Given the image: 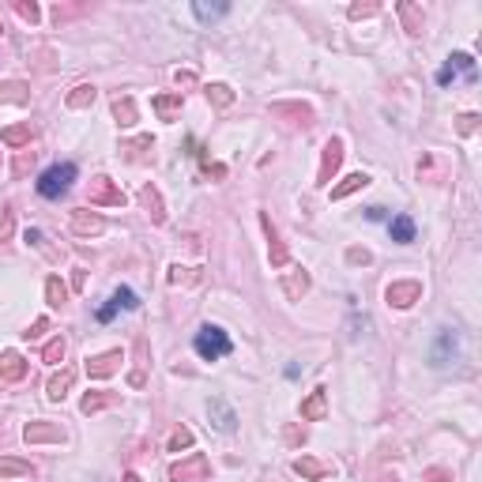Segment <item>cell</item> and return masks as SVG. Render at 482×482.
Here are the masks:
<instances>
[{"mask_svg":"<svg viewBox=\"0 0 482 482\" xmlns=\"http://www.w3.org/2000/svg\"><path fill=\"white\" fill-rule=\"evenodd\" d=\"M76 163H53L49 170H42V178H38V196H46V200H61L64 193L72 189V181H76Z\"/></svg>","mask_w":482,"mask_h":482,"instance_id":"obj_1","label":"cell"},{"mask_svg":"<svg viewBox=\"0 0 482 482\" xmlns=\"http://www.w3.org/2000/svg\"><path fill=\"white\" fill-rule=\"evenodd\" d=\"M463 354V343H460V332L456 328H441L434 343H430V366L434 369H448V366H456Z\"/></svg>","mask_w":482,"mask_h":482,"instance_id":"obj_2","label":"cell"},{"mask_svg":"<svg viewBox=\"0 0 482 482\" xmlns=\"http://www.w3.org/2000/svg\"><path fill=\"white\" fill-rule=\"evenodd\" d=\"M193 347H196V354L204 358V362H219V358H226L234 351V343H230V336L219 328V324H204L196 332V339H193Z\"/></svg>","mask_w":482,"mask_h":482,"instance_id":"obj_3","label":"cell"},{"mask_svg":"<svg viewBox=\"0 0 482 482\" xmlns=\"http://www.w3.org/2000/svg\"><path fill=\"white\" fill-rule=\"evenodd\" d=\"M211 478V460L204 452H193L170 467V482H207Z\"/></svg>","mask_w":482,"mask_h":482,"instance_id":"obj_4","label":"cell"},{"mask_svg":"<svg viewBox=\"0 0 482 482\" xmlns=\"http://www.w3.org/2000/svg\"><path fill=\"white\" fill-rule=\"evenodd\" d=\"M87 200H91V207H125V193H120V189H117V181H113V178H106V173L91 181Z\"/></svg>","mask_w":482,"mask_h":482,"instance_id":"obj_5","label":"cell"},{"mask_svg":"<svg viewBox=\"0 0 482 482\" xmlns=\"http://www.w3.org/2000/svg\"><path fill=\"white\" fill-rule=\"evenodd\" d=\"M419 298H422L419 279H399V283H388V290H384V302L392 305V309H411Z\"/></svg>","mask_w":482,"mask_h":482,"instance_id":"obj_6","label":"cell"},{"mask_svg":"<svg viewBox=\"0 0 482 482\" xmlns=\"http://www.w3.org/2000/svg\"><path fill=\"white\" fill-rule=\"evenodd\" d=\"M339 163H343V140L332 136V140L324 143V151H320V166H317V185H320V189H324V185H332Z\"/></svg>","mask_w":482,"mask_h":482,"instance_id":"obj_7","label":"cell"},{"mask_svg":"<svg viewBox=\"0 0 482 482\" xmlns=\"http://www.w3.org/2000/svg\"><path fill=\"white\" fill-rule=\"evenodd\" d=\"M64 437L68 434H64V426H57V422H26L23 426L26 445H61Z\"/></svg>","mask_w":482,"mask_h":482,"instance_id":"obj_8","label":"cell"},{"mask_svg":"<svg viewBox=\"0 0 482 482\" xmlns=\"http://www.w3.org/2000/svg\"><path fill=\"white\" fill-rule=\"evenodd\" d=\"M68 226H72V234H79V237H98L106 230V219L95 215V211H87V207H76L68 215Z\"/></svg>","mask_w":482,"mask_h":482,"instance_id":"obj_9","label":"cell"},{"mask_svg":"<svg viewBox=\"0 0 482 482\" xmlns=\"http://www.w3.org/2000/svg\"><path fill=\"white\" fill-rule=\"evenodd\" d=\"M26 358L19 351H0V384H16L26 377Z\"/></svg>","mask_w":482,"mask_h":482,"instance_id":"obj_10","label":"cell"},{"mask_svg":"<svg viewBox=\"0 0 482 482\" xmlns=\"http://www.w3.org/2000/svg\"><path fill=\"white\" fill-rule=\"evenodd\" d=\"M260 226H264V234H267V257H272V267H287L290 264V252L287 245L279 241V230H275V222L260 211Z\"/></svg>","mask_w":482,"mask_h":482,"instance_id":"obj_11","label":"cell"},{"mask_svg":"<svg viewBox=\"0 0 482 482\" xmlns=\"http://www.w3.org/2000/svg\"><path fill=\"white\" fill-rule=\"evenodd\" d=\"M120 362H125V354H120V351L95 354V358H87V373H91L95 381H106V377H113V373L120 369Z\"/></svg>","mask_w":482,"mask_h":482,"instance_id":"obj_12","label":"cell"},{"mask_svg":"<svg viewBox=\"0 0 482 482\" xmlns=\"http://www.w3.org/2000/svg\"><path fill=\"white\" fill-rule=\"evenodd\" d=\"M207 419H211V426H215L219 434H234L237 430V414H234V407L226 404V399H211V404H207Z\"/></svg>","mask_w":482,"mask_h":482,"instance_id":"obj_13","label":"cell"},{"mask_svg":"<svg viewBox=\"0 0 482 482\" xmlns=\"http://www.w3.org/2000/svg\"><path fill=\"white\" fill-rule=\"evenodd\" d=\"M302 422H324V414H328V392L324 388H313L309 396L302 399Z\"/></svg>","mask_w":482,"mask_h":482,"instance_id":"obj_14","label":"cell"},{"mask_svg":"<svg viewBox=\"0 0 482 482\" xmlns=\"http://www.w3.org/2000/svg\"><path fill=\"white\" fill-rule=\"evenodd\" d=\"M272 113L275 117H294L290 120L294 128H313V110H309V106H302V102H275Z\"/></svg>","mask_w":482,"mask_h":482,"instance_id":"obj_15","label":"cell"},{"mask_svg":"<svg viewBox=\"0 0 482 482\" xmlns=\"http://www.w3.org/2000/svg\"><path fill=\"white\" fill-rule=\"evenodd\" d=\"M181 106H185L181 91H173V95H155V98H151V110L158 113V120H166V125H173V120L181 117Z\"/></svg>","mask_w":482,"mask_h":482,"instance_id":"obj_16","label":"cell"},{"mask_svg":"<svg viewBox=\"0 0 482 482\" xmlns=\"http://www.w3.org/2000/svg\"><path fill=\"white\" fill-rule=\"evenodd\" d=\"M140 204H143L147 215H151L155 226L166 222V204H163V193H158L155 185H143V189H140Z\"/></svg>","mask_w":482,"mask_h":482,"instance_id":"obj_17","label":"cell"},{"mask_svg":"<svg viewBox=\"0 0 482 482\" xmlns=\"http://www.w3.org/2000/svg\"><path fill=\"white\" fill-rule=\"evenodd\" d=\"M34 140V128H31V120L26 125H8V128H0V143L4 147H16V151H26Z\"/></svg>","mask_w":482,"mask_h":482,"instance_id":"obj_18","label":"cell"},{"mask_svg":"<svg viewBox=\"0 0 482 482\" xmlns=\"http://www.w3.org/2000/svg\"><path fill=\"white\" fill-rule=\"evenodd\" d=\"M294 475H302V478H309V482H320V478L332 475V463L317 460V456H298V460H294Z\"/></svg>","mask_w":482,"mask_h":482,"instance_id":"obj_19","label":"cell"},{"mask_svg":"<svg viewBox=\"0 0 482 482\" xmlns=\"http://www.w3.org/2000/svg\"><path fill=\"white\" fill-rule=\"evenodd\" d=\"M31 102V87L23 79H4L0 83V106H26Z\"/></svg>","mask_w":482,"mask_h":482,"instance_id":"obj_20","label":"cell"},{"mask_svg":"<svg viewBox=\"0 0 482 482\" xmlns=\"http://www.w3.org/2000/svg\"><path fill=\"white\" fill-rule=\"evenodd\" d=\"M72 384H76V369H61L57 377H49V384H46V396L53 399V404H61V399L72 392Z\"/></svg>","mask_w":482,"mask_h":482,"instance_id":"obj_21","label":"cell"},{"mask_svg":"<svg viewBox=\"0 0 482 482\" xmlns=\"http://www.w3.org/2000/svg\"><path fill=\"white\" fill-rule=\"evenodd\" d=\"M366 185H369V173H347L339 185H332V200H347V196H354L358 189H366Z\"/></svg>","mask_w":482,"mask_h":482,"instance_id":"obj_22","label":"cell"},{"mask_svg":"<svg viewBox=\"0 0 482 482\" xmlns=\"http://www.w3.org/2000/svg\"><path fill=\"white\" fill-rule=\"evenodd\" d=\"M34 475H38V467L26 460H11V456L0 460V478H34Z\"/></svg>","mask_w":482,"mask_h":482,"instance_id":"obj_23","label":"cell"},{"mask_svg":"<svg viewBox=\"0 0 482 482\" xmlns=\"http://www.w3.org/2000/svg\"><path fill=\"white\" fill-rule=\"evenodd\" d=\"M113 404H117L113 392H87L83 399H79V411H83V414H98V411L113 407Z\"/></svg>","mask_w":482,"mask_h":482,"instance_id":"obj_24","label":"cell"},{"mask_svg":"<svg viewBox=\"0 0 482 482\" xmlns=\"http://www.w3.org/2000/svg\"><path fill=\"white\" fill-rule=\"evenodd\" d=\"M388 234H392V241H399V245H411V241H414V222H411V215L388 219Z\"/></svg>","mask_w":482,"mask_h":482,"instance_id":"obj_25","label":"cell"},{"mask_svg":"<svg viewBox=\"0 0 482 482\" xmlns=\"http://www.w3.org/2000/svg\"><path fill=\"white\" fill-rule=\"evenodd\" d=\"M113 117H117L120 128H132L136 125V102H132L128 95H117L113 98Z\"/></svg>","mask_w":482,"mask_h":482,"instance_id":"obj_26","label":"cell"},{"mask_svg":"<svg viewBox=\"0 0 482 482\" xmlns=\"http://www.w3.org/2000/svg\"><path fill=\"white\" fill-rule=\"evenodd\" d=\"M283 290H287L290 302H302L305 294H309V275H305V272H290V275L283 279Z\"/></svg>","mask_w":482,"mask_h":482,"instance_id":"obj_27","label":"cell"},{"mask_svg":"<svg viewBox=\"0 0 482 482\" xmlns=\"http://www.w3.org/2000/svg\"><path fill=\"white\" fill-rule=\"evenodd\" d=\"M396 11H399V19H404V31L419 38V34H422V23H426L422 8H414V4H399Z\"/></svg>","mask_w":482,"mask_h":482,"instance_id":"obj_28","label":"cell"},{"mask_svg":"<svg viewBox=\"0 0 482 482\" xmlns=\"http://www.w3.org/2000/svg\"><path fill=\"white\" fill-rule=\"evenodd\" d=\"M448 68H452V76L463 72V79H471V83L478 79V68H475V57H471V53H452V57H448Z\"/></svg>","mask_w":482,"mask_h":482,"instance_id":"obj_29","label":"cell"},{"mask_svg":"<svg viewBox=\"0 0 482 482\" xmlns=\"http://www.w3.org/2000/svg\"><path fill=\"white\" fill-rule=\"evenodd\" d=\"M46 302L53 305V309H61V305L68 302V287L61 283V275H49L46 279Z\"/></svg>","mask_w":482,"mask_h":482,"instance_id":"obj_30","label":"cell"},{"mask_svg":"<svg viewBox=\"0 0 482 482\" xmlns=\"http://www.w3.org/2000/svg\"><path fill=\"white\" fill-rule=\"evenodd\" d=\"M193 430L189 426H173L170 430V437H166V452H181V448H193Z\"/></svg>","mask_w":482,"mask_h":482,"instance_id":"obj_31","label":"cell"},{"mask_svg":"<svg viewBox=\"0 0 482 482\" xmlns=\"http://www.w3.org/2000/svg\"><path fill=\"white\" fill-rule=\"evenodd\" d=\"M120 151H125L132 163H143V151H155V140L151 136H140V140H128V143H120Z\"/></svg>","mask_w":482,"mask_h":482,"instance_id":"obj_32","label":"cell"},{"mask_svg":"<svg viewBox=\"0 0 482 482\" xmlns=\"http://www.w3.org/2000/svg\"><path fill=\"white\" fill-rule=\"evenodd\" d=\"M91 102H95V87L91 83H79L68 91V110H87Z\"/></svg>","mask_w":482,"mask_h":482,"instance_id":"obj_33","label":"cell"},{"mask_svg":"<svg viewBox=\"0 0 482 482\" xmlns=\"http://www.w3.org/2000/svg\"><path fill=\"white\" fill-rule=\"evenodd\" d=\"M204 91H207V102L215 106V110H226V106L234 102V91L226 87V83H207Z\"/></svg>","mask_w":482,"mask_h":482,"instance_id":"obj_34","label":"cell"},{"mask_svg":"<svg viewBox=\"0 0 482 482\" xmlns=\"http://www.w3.org/2000/svg\"><path fill=\"white\" fill-rule=\"evenodd\" d=\"M226 11H230V4H193V16L200 23H215V19L226 16Z\"/></svg>","mask_w":482,"mask_h":482,"instance_id":"obj_35","label":"cell"},{"mask_svg":"<svg viewBox=\"0 0 482 482\" xmlns=\"http://www.w3.org/2000/svg\"><path fill=\"white\" fill-rule=\"evenodd\" d=\"M64 351H68V343H64L61 336L49 339V343L42 347V362H49V366H61V362H64Z\"/></svg>","mask_w":482,"mask_h":482,"instance_id":"obj_36","label":"cell"},{"mask_svg":"<svg viewBox=\"0 0 482 482\" xmlns=\"http://www.w3.org/2000/svg\"><path fill=\"white\" fill-rule=\"evenodd\" d=\"M136 351H140V362H136V369L128 373V384H132V388H143V384H147V373H143V366H147V362H143V354H147V339H136Z\"/></svg>","mask_w":482,"mask_h":482,"instance_id":"obj_37","label":"cell"},{"mask_svg":"<svg viewBox=\"0 0 482 482\" xmlns=\"http://www.w3.org/2000/svg\"><path fill=\"white\" fill-rule=\"evenodd\" d=\"M196 279H200V275H196V267H181V264H173V267H170V283H173V287H193Z\"/></svg>","mask_w":482,"mask_h":482,"instance_id":"obj_38","label":"cell"},{"mask_svg":"<svg viewBox=\"0 0 482 482\" xmlns=\"http://www.w3.org/2000/svg\"><path fill=\"white\" fill-rule=\"evenodd\" d=\"M113 302H117V305H120V309H125V313L140 309V298H136V294H132L128 287H117V290H113Z\"/></svg>","mask_w":482,"mask_h":482,"instance_id":"obj_39","label":"cell"},{"mask_svg":"<svg viewBox=\"0 0 482 482\" xmlns=\"http://www.w3.org/2000/svg\"><path fill=\"white\" fill-rule=\"evenodd\" d=\"M11 230H16V211H4V219H0V245H4V241H11Z\"/></svg>","mask_w":482,"mask_h":482,"instance_id":"obj_40","label":"cell"},{"mask_svg":"<svg viewBox=\"0 0 482 482\" xmlns=\"http://www.w3.org/2000/svg\"><path fill=\"white\" fill-rule=\"evenodd\" d=\"M46 332H49V320H46V317H38V320H34V324H31V328H26V332H23V339H31V343H34V339H42V336H46Z\"/></svg>","mask_w":482,"mask_h":482,"instance_id":"obj_41","label":"cell"},{"mask_svg":"<svg viewBox=\"0 0 482 482\" xmlns=\"http://www.w3.org/2000/svg\"><path fill=\"white\" fill-rule=\"evenodd\" d=\"M16 11L26 19V23H38L42 19V11H38V4H26V0H16Z\"/></svg>","mask_w":482,"mask_h":482,"instance_id":"obj_42","label":"cell"},{"mask_svg":"<svg viewBox=\"0 0 482 482\" xmlns=\"http://www.w3.org/2000/svg\"><path fill=\"white\" fill-rule=\"evenodd\" d=\"M422 478L426 482H452V471H448V467H426Z\"/></svg>","mask_w":482,"mask_h":482,"instance_id":"obj_43","label":"cell"},{"mask_svg":"<svg viewBox=\"0 0 482 482\" xmlns=\"http://www.w3.org/2000/svg\"><path fill=\"white\" fill-rule=\"evenodd\" d=\"M377 16V4H351V19H369Z\"/></svg>","mask_w":482,"mask_h":482,"instance_id":"obj_44","label":"cell"},{"mask_svg":"<svg viewBox=\"0 0 482 482\" xmlns=\"http://www.w3.org/2000/svg\"><path fill=\"white\" fill-rule=\"evenodd\" d=\"M456 128H460V136H471V132L478 128V117H475V113H463Z\"/></svg>","mask_w":482,"mask_h":482,"instance_id":"obj_45","label":"cell"},{"mask_svg":"<svg viewBox=\"0 0 482 482\" xmlns=\"http://www.w3.org/2000/svg\"><path fill=\"white\" fill-rule=\"evenodd\" d=\"M117 313H120V305H117V302L110 298V302H106V305H102V309H98V320H102V324H110V320H113Z\"/></svg>","mask_w":482,"mask_h":482,"instance_id":"obj_46","label":"cell"},{"mask_svg":"<svg viewBox=\"0 0 482 482\" xmlns=\"http://www.w3.org/2000/svg\"><path fill=\"white\" fill-rule=\"evenodd\" d=\"M23 241H26V245H34V249H46V237H42V230H34V226L23 234Z\"/></svg>","mask_w":482,"mask_h":482,"instance_id":"obj_47","label":"cell"},{"mask_svg":"<svg viewBox=\"0 0 482 482\" xmlns=\"http://www.w3.org/2000/svg\"><path fill=\"white\" fill-rule=\"evenodd\" d=\"M347 260H351V264H369L373 257H369L366 249H347Z\"/></svg>","mask_w":482,"mask_h":482,"instance_id":"obj_48","label":"cell"},{"mask_svg":"<svg viewBox=\"0 0 482 482\" xmlns=\"http://www.w3.org/2000/svg\"><path fill=\"white\" fill-rule=\"evenodd\" d=\"M173 79H178V87H196V72H178Z\"/></svg>","mask_w":482,"mask_h":482,"instance_id":"obj_49","label":"cell"},{"mask_svg":"<svg viewBox=\"0 0 482 482\" xmlns=\"http://www.w3.org/2000/svg\"><path fill=\"white\" fill-rule=\"evenodd\" d=\"M366 219H369V222H384L388 211H384V207H366Z\"/></svg>","mask_w":482,"mask_h":482,"instance_id":"obj_50","label":"cell"},{"mask_svg":"<svg viewBox=\"0 0 482 482\" xmlns=\"http://www.w3.org/2000/svg\"><path fill=\"white\" fill-rule=\"evenodd\" d=\"M83 283H87V272H83V267H76V272H72V287L83 290Z\"/></svg>","mask_w":482,"mask_h":482,"instance_id":"obj_51","label":"cell"},{"mask_svg":"<svg viewBox=\"0 0 482 482\" xmlns=\"http://www.w3.org/2000/svg\"><path fill=\"white\" fill-rule=\"evenodd\" d=\"M452 79H456V76H452V68H448V64H445V68H441V72H437V83H441V87H448V83H452Z\"/></svg>","mask_w":482,"mask_h":482,"instance_id":"obj_52","label":"cell"},{"mask_svg":"<svg viewBox=\"0 0 482 482\" xmlns=\"http://www.w3.org/2000/svg\"><path fill=\"white\" fill-rule=\"evenodd\" d=\"M287 441H290V445H298V441H305V434H298V430H287Z\"/></svg>","mask_w":482,"mask_h":482,"instance_id":"obj_53","label":"cell"},{"mask_svg":"<svg viewBox=\"0 0 482 482\" xmlns=\"http://www.w3.org/2000/svg\"><path fill=\"white\" fill-rule=\"evenodd\" d=\"M120 482H140V475H136V471H128V475L120 478Z\"/></svg>","mask_w":482,"mask_h":482,"instance_id":"obj_54","label":"cell"},{"mask_svg":"<svg viewBox=\"0 0 482 482\" xmlns=\"http://www.w3.org/2000/svg\"><path fill=\"white\" fill-rule=\"evenodd\" d=\"M377 482H399L396 475H377Z\"/></svg>","mask_w":482,"mask_h":482,"instance_id":"obj_55","label":"cell"},{"mask_svg":"<svg viewBox=\"0 0 482 482\" xmlns=\"http://www.w3.org/2000/svg\"><path fill=\"white\" fill-rule=\"evenodd\" d=\"M0 31H4V23H0Z\"/></svg>","mask_w":482,"mask_h":482,"instance_id":"obj_56","label":"cell"}]
</instances>
